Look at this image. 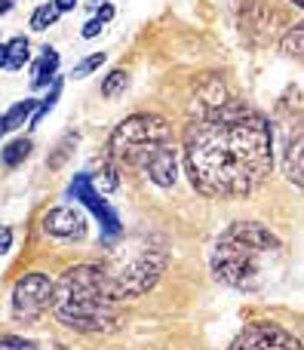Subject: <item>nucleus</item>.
<instances>
[{
  "label": "nucleus",
  "mask_w": 304,
  "mask_h": 350,
  "mask_svg": "<svg viewBox=\"0 0 304 350\" xmlns=\"http://www.w3.org/2000/svg\"><path fill=\"white\" fill-rule=\"evenodd\" d=\"M55 304V283L46 273H25L12 286V314L18 320H37Z\"/></svg>",
  "instance_id": "423d86ee"
},
{
  "label": "nucleus",
  "mask_w": 304,
  "mask_h": 350,
  "mask_svg": "<svg viewBox=\"0 0 304 350\" xmlns=\"http://www.w3.org/2000/svg\"><path fill=\"white\" fill-rule=\"evenodd\" d=\"M126 86H129V74L123 71V68H117V71H111L108 80L102 83V96L105 98H114V96H120Z\"/></svg>",
  "instance_id": "dca6fc26"
},
{
  "label": "nucleus",
  "mask_w": 304,
  "mask_h": 350,
  "mask_svg": "<svg viewBox=\"0 0 304 350\" xmlns=\"http://www.w3.org/2000/svg\"><path fill=\"white\" fill-rule=\"evenodd\" d=\"M286 175L304 187V126H295L286 139Z\"/></svg>",
  "instance_id": "9d476101"
},
{
  "label": "nucleus",
  "mask_w": 304,
  "mask_h": 350,
  "mask_svg": "<svg viewBox=\"0 0 304 350\" xmlns=\"http://www.w3.org/2000/svg\"><path fill=\"white\" fill-rule=\"evenodd\" d=\"M227 350H301V341L277 323H255L246 326Z\"/></svg>",
  "instance_id": "0eeeda50"
},
{
  "label": "nucleus",
  "mask_w": 304,
  "mask_h": 350,
  "mask_svg": "<svg viewBox=\"0 0 304 350\" xmlns=\"http://www.w3.org/2000/svg\"><path fill=\"white\" fill-rule=\"evenodd\" d=\"M166 261L169 258H166L163 249H141V252H135L133 258L120 261L114 271H108L120 301L139 298V295H145L148 289H154L157 280L163 277V271H166Z\"/></svg>",
  "instance_id": "39448f33"
},
{
  "label": "nucleus",
  "mask_w": 304,
  "mask_h": 350,
  "mask_svg": "<svg viewBox=\"0 0 304 350\" xmlns=\"http://www.w3.org/2000/svg\"><path fill=\"white\" fill-rule=\"evenodd\" d=\"M286 271L283 243L258 221H234L212 246V273L225 286L262 292Z\"/></svg>",
  "instance_id": "f03ea898"
},
{
  "label": "nucleus",
  "mask_w": 304,
  "mask_h": 350,
  "mask_svg": "<svg viewBox=\"0 0 304 350\" xmlns=\"http://www.w3.org/2000/svg\"><path fill=\"white\" fill-rule=\"evenodd\" d=\"M102 25H105V18H102V16H96V18H92V22H86L83 37H96L98 31H102Z\"/></svg>",
  "instance_id": "412c9836"
},
{
  "label": "nucleus",
  "mask_w": 304,
  "mask_h": 350,
  "mask_svg": "<svg viewBox=\"0 0 304 350\" xmlns=\"http://www.w3.org/2000/svg\"><path fill=\"white\" fill-rule=\"evenodd\" d=\"M28 55H31L28 40H25V37H12V40L0 49V65H3V71H18V68L28 62Z\"/></svg>",
  "instance_id": "9b49d317"
},
{
  "label": "nucleus",
  "mask_w": 304,
  "mask_h": 350,
  "mask_svg": "<svg viewBox=\"0 0 304 350\" xmlns=\"http://www.w3.org/2000/svg\"><path fill=\"white\" fill-rule=\"evenodd\" d=\"M55 71H59V53H55L53 46L43 49L40 62L34 65V77H31V83L40 90V86H49V80L55 77Z\"/></svg>",
  "instance_id": "ddd939ff"
},
{
  "label": "nucleus",
  "mask_w": 304,
  "mask_h": 350,
  "mask_svg": "<svg viewBox=\"0 0 304 350\" xmlns=\"http://www.w3.org/2000/svg\"><path fill=\"white\" fill-rule=\"evenodd\" d=\"M59 92H61V83H59V80H55V83H53V92H49V98L40 105V108H37V114H34V126L43 120V117L49 114V111H53V105H55V98H59Z\"/></svg>",
  "instance_id": "6ab92c4d"
},
{
  "label": "nucleus",
  "mask_w": 304,
  "mask_h": 350,
  "mask_svg": "<svg viewBox=\"0 0 304 350\" xmlns=\"http://www.w3.org/2000/svg\"><path fill=\"white\" fill-rule=\"evenodd\" d=\"M68 193H71L74 200H80L83 206H89L92 212L98 215V224H102V230H105V240H111V237H117L120 234V218H117V212L111 209L108 203L102 200V193L92 187V178L89 175H74V181H71V187H68Z\"/></svg>",
  "instance_id": "6e6552de"
},
{
  "label": "nucleus",
  "mask_w": 304,
  "mask_h": 350,
  "mask_svg": "<svg viewBox=\"0 0 304 350\" xmlns=\"http://www.w3.org/2000/svg\"><path fill=\"white\" fill-rule=\"evenodd\" d=\"M0 350H37V345H31V341H25V338H12V335H6Z\"/></svg>",
  "instance_id": "aec40b11"
},
{
  "label": "nucleus",
  "mask_w": 304,
  "mask_h": 350,
  "mask_svg": "<svg viewBox=\"0 0 304 350\" xmlns=\"http://www.w3.org/2000/svg\"><path fill=\"white\" fill-rule=\"evenodd\" d=\"M274 166V135L262 111L246 102H219L191 120L184 170L206 197L237 200L264 185Z\"/></svg>",
  "instance_id": "f257e3e1"
},
{
  "label": "nucleus",
  "mask_w": 304,
  "mask_h": 350,
  "mask_svg": "<svg viewBox=\"0 0 304 350\" xmlns=\"http://www.w3.org/2000/svg\"><path fill=\"white\" fill-rule=\"evenodd\" d=\"M59 16H61L59 3H43V6H37L34 16H31V28H34V31H46L49 25L59 22Z\"/></svg>",
  "instance_id": "4468645a"
},
{
  "label": "nucleus",
  "mask_w": 304,
  "mask_h": 350,
  "mask_svg": "<svg viewBox=\"0 0 304 350\" xmlns=\"http://www.w3.org/2000/svg\"><path fill=\"white\" fill-rule=\"evenodd\" d=\"M59 323L74 332H114L120 323V295L114 292L108 271L96 265L68 267L55 283V304Z\"/></svg>",
  "instance_id": "7ed1b4c3"
},
{
  "label": "nucleus",
  "mask_w": 304,
  "mask_h": 350,
  "mask_svg": "<svg viewBox=\"0 0 304 350\" xmlns=\"http://www.w3.org/2000/svg\"><path fill=\"white\" fill-rule=\"evenodd\" d=\"M43 230L61 240H80L86 237V215L71 206H59V209H49L43 215Z\"/></svg>",
  "instance_id": "1a4fd4ad"
},
{
  "label": "nucleus",
  "mask_w": 304,
  "mask_h": 350,
  "mask_svg": "<svg viewBox=\"0 0 304 350\" xmlns=\"http://www.w3.org/2000/svg\"><path fill=\"white\" fill-rule=\"evenodd\" d=\"M12 3H16V0H3V12H6V10H12Z\"/></svg>",
  "instance_id": "b1692460"
},
{
  "label": "nucleus",
  "mask_w": 304,
  "mask_h": 350,
  "mask_svg": "<svg viewBox=\"0 0 304 350\" xmlns=\"http://www.w3.org/2000/svg\"><path fill=\"white\" fill-rule=\"evenodd\" d=\"M292 3H295V6H301V10H304V0H292Z\"/></svg>",
  "instance_id": "393cba45"
},
{
  "label": "nucleus",
  "mask_w": 304,
  "mask_h": 350,
  "mask_svg": "<svg viewBox=\"0 0 304 350\" xmlns=\"http://www.w3.org/2000/svg\"><path fill=\"white\" fill-rule=\"evenodd\" d=\"M49 350H68V347H61V345H55V347H49Z\"/></svg>",
  "instance_id": "a878e982"
},
{
  "label": "nucleus",
  "mask_w": 304,
  "mask_h": 350,
  "mask_svg": "<svg viewBox=\"0 0 304 350\" xmlns=\"http://www.w3.org/2000/svg\"><path fill=\"white\" fill-rule=\"evenodd\" d=\"M55 3H59L61 12H68V10H74V3H77V0H55Z\"/></svg>",
  "instance_id": "5701e85b"
},
{
  "label": "nucleus",
  "mask_w": 304,
  "mask_h": 350,
  "mask_svg": "<svg viewBox=\"0 0 304 350\" xmlns=\"http://www.w3.org/2000/svg\"><path fill=\"white\" fill-rule=\"evenodd\" d=\"M37 114V102L34 98H25V102H18V105H12L10 111L3 114V120H0V133H12V129H18L28 117H34Z\"/></svg>",
  "instance_id": "f8f14e48"
},
{
  "label": "nucleus",
  "mask_w": 304,
  "mask_h": 350,
  "mask_svg": "<svg viewBox=\"0 0 304 350\" xmlns=\"http://www.w3.org/2000/svg\"><path fill=\"white\" fill-rule=\"evenodd\" d=\"M28 154H31V142L28 139H16V142H10V145L3 148V163L12 170V166H18Z\"/></svg>",
  "instance_id": "2eb2a0df"
},
{
  "label": "nucleus",
  "mask_w": 304,
  "mask_h": 350,
  "mask_svg": "<svg viewBox=\"0 0 304 350\" xmlns=\"http://www.w3.org/2000/svg\"><path fill=\"white\" fill-rule=\"evenodd\" d=\"M286 53H299V55H304V22L301 25H295V31L286 37Z\"/></svg>",
  "instance_id": "a211bd4d"
},
{
  "label": "nucleus",
  "mask_w": 304,
  "mask_h": 350,
  "mask_svg": "<svg viewBox=\"0 0 304 350\" xmlns=\"http://www.w3.org/2000/svg\"><path fill=\"white\" fill-rule=\"evenodd\" d=\"M10 243H12V234H10V228H3V240H0V252H6V249H10Z\"/></svg>",
  "instance_id": "4be33fe9"
},
{
  "label": "nucleus",
  "mask_w": 304,
  "mask_h": 350,
  "mask_svg": "<svg viewBox=\"0 0 304 350\" xmlns=\"http://www.w3.org/2000/svg\"><path fill=\"white\" fill-rule=\"evenodd\" d=\"M105 62V53H92L89 59H83L77 68H74V77H86V74H92V71H98V65Z\"/></svg>",
  "instance_id": "f3484780"
},
{
  "label": "nucleus",
  "mask_w": 304,
  "mask_h": 350,
  "mask_svg": "<svg viewBox=\"0 0 304 350\" xmlns=\"http://www.w3.org/2000/svg\"><path fill=\"white\" fill-rule=\"evenodd\" d=\"M108 157L117 166H135L160 187H172L178 175L169 123L157 114H133L114 129Z\"/></svg>",
  "instance_id": "20e7f679"
}]
</instances>
